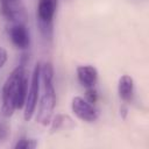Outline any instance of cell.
Returning a JSON list of instances; mask_svg holds the SVG:
<instances>
[{"mask_svg":"<svg viewBox=\"0 0 149 149\" xmlns=\"http://www.w3.org/2000/svg\"><path fill=\"white\" fill-rule=\"evenodd\" d=\"M77 78L85 88L94 87L98 80V71L92 65H80L77 68Z\"/></svg>","mask_w":149,"mask_h":149,"instance_id":"cell-7","label":"cell"},{"mask_svg":"<svg viewBox=\"0 0 149 149\" xmlns=\"http://www.w3.org/2000/svg\"><path fill=\"white\" fill-rule=\"evenodd\" d=\"M40 70H41V63H37L34 68L33 71V77H31V83L27 93L26 102H24V112H23V119L26 121H30L31 118L34 116L36 106H37V99H38V93H40Z\"/></svg>","mask_w":149,"mask_h":149,"instance_id":"cell-3","label":"cell"},{"mask_svg":"<svg viewBox=\"0 0 149 149\" xmlns=\"http://www.w3.org/2000/svg\"><path fill=\"white\" fill-rule=\"evenodd\" d=\"M41 81L43 83V94L40 101L36 121L43 126L50 123L56 106V93L54 87V69L51 64H43L40 71Z\"/></svg>","mask_w":149,"mask_h":149,"instance_id":"cell-1","label":"cell"},{"mask_svg":"<svg viewBox=\"0 0 149 149\" xmlns=\"http://www.w3.org/2000/svg\"><path fill=\"white\" fill-rule=\"evenodd\" d=\"M71 109L73 112V114L80 119L81 121H86V122H93L98 119L99 116V112L98 109L94 107L93 104L88 102L86 99H84L83 97H74L72 99L71 102Z\"/></svg>","mask_w":149,"mask_h":149,"instance_id":"cell-4","label":"cell"},{"mask_svg":"<svg viewBox=\"0 0 149 149\" xmlns=\"http://www.w3.org/2000/svg\"><path fill=\"white\" fill-rule=\"evenodd\" d=\"M9 134V128L6 123H0V142L5 141Z\"/></svg>","mask_w":149,"mask_h":149,"instance_id":"cell-14","label":"cell"},{"mask_svg":"<svg viewBox=\"0 0 149 149\" xmlns=\"http://www.w3.org/2000/svg\"><path fill=\"white\" fill-rule=\"evenodd\" d=\"M13 2L14 1H10V0H2L1 1V12L7 20L16 21L17 17H20V10Z\"/></svg>","mask_w":149,"mask_h":149,"instance_id":"cell-10","label":"cell"},{"mask_svg":"<svg viewBox=\"0 0 149 149\" xmlns=\"http://www.w3.org/2000/svg\"><path fill=\"white\" fill-rule=\"evenodd\" d=\"M56 6H57L56 0H38L37 16H38L42 30H45L47 28L50 27L56 12Z\"/></svg>","mask_w":149,"mask_h":149,"instance_id":"cell-5","label":"cell"},{"mask_svg":"<svg viewBox=\"0 0 149 149\" xmlns=\"http://www.w3.org/2000/svg\"><path fill=\"white\" fill-rule=\"evenodd\" d=\"M37 147V140L35 139H21L15 144V149H34Z\"/></svg>","mask_w":149,"mask_h":149,"instance_id":"cell-12","label":"cell"},{"mask_svg":"<svg viewBox=\"0 0 149 149\" xmlns=\"http://www.w3.org/2000/svg\"><path fill=\"white\" fill-rule=\"evenodd\" d=\"M10 1H15V0H10Z\"/></svg>","mask_w":149,"mask_h":149,"instance_id":"cell-17","label":"cell"},{"mask_svg":"<svg viewBox=\"0 0 149 149\" xmlns=\"http://www.w3.org/2000/svg\"><path fill=\"white\" fill-rule=\"evenodd\" d=\"M27 93H28V76L24 72V74L22 76V78L20 80V85H19V88H17L16 109L23 108L24 102H26V98H27Z\"/></svg>","mask_w":149,"mask_h":149,"instance_id":"cell-9","label":"cell"},{"mask_svg":"<svg viewBox=\"0 0 149 149\" xmlns=\"http://www.w3.org/2000/svg\"><path fill=\"white\" fill-rule=\"evenodd\" d=\"M24 65H17L7 77L3 86H2V105L1 112L6 118H9L14 114L16 109V95L17 88L20 85V80L24 74Z\"/></svg>","mask_w":149,"mask_h":149,"instance_id":"cell-2","label":"cell"},{"mask_svg":"<svg viewBox=\"0 0 149 149\" xmlns=\"http://www.w3.org/2000/svg\"><path fill=\"white\" fill-rule=\"evenodd\" d=\"M50 123H51V128H50L51 133L57 132V130L63 129V128H70V127L73 126L72 119L69 118L68 115H64V114H58V115H56V116L50 121Z\"/></svg>","mask_w":149,"mask_h":149,"instance_id":"cell-11","label":"cell"},{"mask_svg":"<svg viewBox=\"0 0 149 149\" xmlns=\"http://www.w3.org/2000/svg\"><path fill=\"white\" fill-rule=\"evenodd\" d=\"M8 35L10 37L12 43L17 48V49H27L29 47V34L24 24L16 22L12 24L8 29Z\"/></svg>","mask_w":149,"mask_h":149,"instance_id":"cell-6","label":"cell"},{"mask_svg":"<svg viewBox=\"0 0 149 149\" xmlns=\"http://www.w3.org/2000/svg\"><path fill=\"white\" fill-rule=\"evenodd\" d=\"M118 93L123 101H130L134 95V80L130 76L123 74L118 81Z\"/></svg>","mask_w":149,"mask_h":149,"instance_id":"cell-8","label":"cell"},{"mask_svg":"<svg viewBox=\"0 0 149 149\" xmlns=\"http://www.w3.org/2000/svg\"><path fill=\"white\" fill-rule=\"evenodd\" d=\"M127 114H128V108H127V106L122 105V106L120 107V115H121V118L125 120V119L127 118Z\"/></svg>","mask_w":149,"mask_h":149,"instance_id":"cell-16","label":"cell"},{"mask_svg":"<svg viewBox=\"0 0 149 149\" xmlns=\"http://www.w3.org/2000/svg\"><path fill=\"white\" fill-rule=\"evenodd\" d=\"M85 99H86L88 102H91V104L94 105V102H97V100H98V93H97V90H95L94 87H88V88H86Z\"/></svg>","mask_w":149,"mask_h":149,"instance_id":"cell-13","label":"cell"},{"mask_svg":"<svg viewBox=\"0 0 149 149\" xmlns=\"http://www.w3.org/2000/svg\"><path fill=\"white\" fill-rule=\"evenodd\" d=\"M7 58H8V55H7L6 49H3L2 47H0V69L5 65V63L7 62Z\"/></svg>","mask_w":149,"mask_h":149,"instance_id":"cell-15","label":"cell"}]
</instances>
